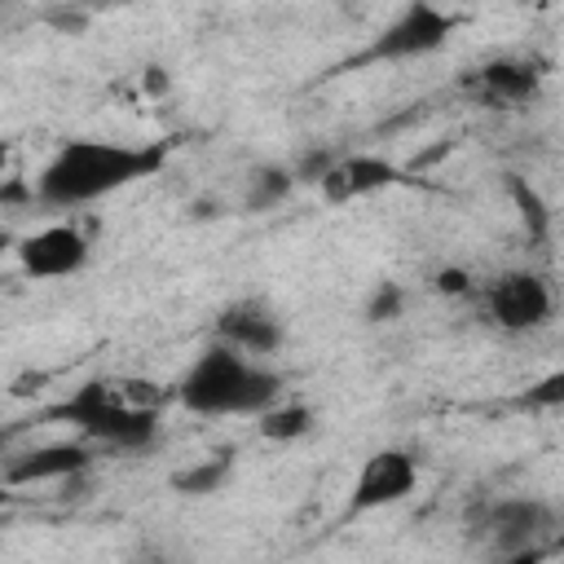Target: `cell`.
I'll list each match as a JSON object with an SVG mask.
<instances>
[{
  "label": "cell",
  "mask_w": 564,
  "mask_h": 564,
  "mask_svg": "<svg viewBox=\"0 0 564 564\" xmlns=\"http://www.w3.org/2000/svg\"><path fill=\"white\" fill-rule=\"evenodd\" d=\"M511 194H516V203L524 207V220L533 225V234L542 238L546 234V212H542V203H538V194L524 185V181H511Z\"/></svg>",
  "instance_id": "obj_18"
},
{
  "label": "cell",
  "mask_w": 564,
  "mask_h": 564,
  "mask_svg": "<svg viewBox=\"0 0 564 564\" xmlns=\"http://www.w3.org/2000/svg\"><path fill=\"white\" fill-rule=\"evenodd\" d=\"M485 313L502 330H533L551 317V286L529 269H511L485 286Z\"/></svg>",
  "instance_id": "obj_6"
},
{
  "label": "cell",
  "mask_w": 564,
  "mask_h": 564,
  "mask_svg": "<svg viewBox=\"0 0 564 564\" xmlns=\"http://www.w3.org/2000/svg\"><path fill=\"white\" fill-rule=\"evenodd\" d=\"M4 167H9V141H0V181H4Z\"/></svg>",
  "instance_id": "obj_21"
},
{
  "label": "cell",
  "mask_w": 564,
  "mask_h": 564,
  "mask_svg": "<svg viewBox=\"0 0 564 564\" xmlns=\"http://www.w3.org/2000/svg\"><path fill=\"white\" fill-rule=\"evenodd\" d=\"M163 392L150 379H88L66 401L48 405L44 419L75 423L88 441L110 449H145L159 432Z\"/></svg>",
  "instance_id": "obj_2"
},
{
  "label": "cell",
  "mask_w": 564,
  "mask_h": 564,
  "mask_svg": "<svg viewBox=\"0 0 564 564\" xmlns=\"http://www.w3.org/2000/svg\"><path fill=\"white\" fill-rule=\"evenodd\" d=\"M401 308H405V291L397 282H379L370 304H366V317L370 322H392V317H401Z\"/></svg>",
  "instance_id": "obj_15"
},
{
  "label": "cell",
  "mask_w": 564,
  "mask_h": 564,
  "mask_svg": "<svg viewBox=\"0 0 564 564\" xmlns=\"http://www.w3.org/2000/svg\"><path fill=\"white\" fill-rule=\"evenodd\" d=\"M397 181V167L388 159H375V154H352V159H339L322 172V189L330 203H348V198H361V194H375L383 185Z\"/></svg>",
  "instance_id": "obj_11"
},
{
  "label": "cell",
  "mask_w": 564,
  "mask_h": 564,
  "mask_svg": "<svg viewBox=\"0 0 564 564\" xmlns=\"http://www.w3.org/2000/svg\"><path fill=\"white\" fill-rule=\"evenodd\" d=\"M436 291H441V295H467V291H471L467 269H441V273H436Z\"/></svg>",
  "instance_id": "obj_19"
},
{
  "label": "cell",
  "mask_w": 564,
  "mask_h": 564,
  "mask_svg": "<svg viewBox=\"0 0 564 564\" xmlns=\"http://www.w3.org/2000/svg\"><path fill=\"white\" fill-rule=\"evenodd\" d=\"M520 405H529V410H555V405H564V375L555 370V375H546L542 383H533V388L520 397Z\"/></svg>",
  "instance_id": "obj_16"
},
{
  "label": "cell",
  "mask_w": 564,
  "mask_h": 564,
  "mask_svg": "<svg viewBox=\"0 0 564 564\" xmlns=\"http://www.w3.org/2000/svg\"><path fill=\"white\" fill-rule=\"evenodd\" d=\"M282 379L273 370H264L260 361H251L242 348L216 339L212 348H203L194 357V366L181 375L176 383V401L194 414H260L278 401Z\"/></svg>",
  "instance_id": "obj_3"
},
{
  "label": "cell",
  "mask_w": 564,
  "mask_h": 564,
  "mask_svg": "<svg viewBox=\"0 0 564 564\" xmlns=\"http://www.w3.org/2000/svg\"><path fill=\"white\" fill-rule=\"evenodd\" d=\"M454 13L427 4V0H410L375 40L370 48L357 57V62H401V57H423V53H436L449 31H454Z\"/></svg>",
  "instance_id": "obj_5"
},
{
  "label": "cell",
  "mask_w": 564,
  "mask_h": 564,
  "mask_svg": "<svg viewBox=\"0 0 564 564\" xmlns=\"http://www.w3.org/2000/svg\"><path fill=\"white\" fill-rule=\"evenodd\" d=\"M476 533L502 560H533L555 533V511L542 498H498L476 516Z\"/></svg>",
  "instance_id": "obj_4"
},
{
  "label": "cell",
  "mask_w": 564,
  "mask_h": 564,
  "mask_svg": "<svg viewBox=\"0 0 564 564\" xmlns=\"http://www.w3.org/2000/svg\"><path fill=\"white\" fill-rule=\"evenodd\" d=\"M13 247V238H9V229H0V260H4V251Z\"/></svg>",
  "instance_id": "obj_22"
},
{
  "label": "cell",
  "mask_w": 564,
  "mask_h": 564,
  "mask_svg": "<svg viewBox=\"0 0 564 564\" xmlns=\"http://www.w3.org/2000/svg\"><path fill=\"white\" fill-rule=\"evenodd\" d=\"M93 467V449L84 441H57L26 449L4 463V485H40V480H66Z\"/></svg>",
  "instance_id": "obj_9"
},
{
  "label": "cell",
  "mask_w": 564,
  "mask_h": 564,
  "mask_svg": "<svg viewBox=\"0 0 564 564\" xmlns=\"http://www.w3.org/2000/svg\"><path fill=\"white\" fill-rule=\"evenodd\" d=\"M414 458L405 449H379L361 463L357 471V485H352V511H375V507H388V502H401L410 489H414Z\"/></svg>",
  "instance_id": "obj_8"
},
{
  "label": "cell",
  "mask_w": 564,
  "mask_h": 564,
  "mask_svg": "<svg viewBox=\"0 0 564 564\" xmlns=\"http://www.w3.org/2000/svg\"><path fill=\"white\" fill-rule=\"evenodd\" d=\"M225 476H229V454H216V458H203V463L176 471L172 476V489H181V494H212Z\"/></svg>",
  "instance_id": "obj_14"
},
{
  "label": "cell",
  "mask_w": 564,
  "mask_h": 564,
  "mask_svg": "<svg viewBox=\"0 0 564 564\" xmlns=\"http://www.w3.org/2000/svg\"><path fill=\"white\" fill-rule=\"evenodd\" d=\"M22 198H26V185L4 176V181H0V203H22Z\"/></svg>",
  "instance_id": "obj_20"
},
{
  "label": "cell",
  "mask_w": 564,
  "mask_h": 564,
  "mask_svg": "<svg viewBox=\"0 0 564 564\" xmlns=\"http://www.w3.org/2000/svg\"><path fill=\"white\" fill-rule=\"evenodd\" d=\"M286 189H291V172H260V176H256V194L247 198V207H269V203H278Z\"/></svg>",
  "instance_id": "obj_17"
},
{
  "label": "cell",
  "mask_w": 564,
  "mask_h": 564,
  "mask_svg": "<svg viewBox=\"0 0 564 564\" xmlns=\"http://www.w3.org/2000/svg\"><path fill=\"white\" fill-rule=\"evenodd\" d=\"M18 264L26 278H70L88 264V238L75 225H48L18 242Z\"/></svg>",
  "instance_id": "obj_7"
},
{
  "label": "cell",
  "mask_w": 564,
  "mask_h": 564,
  "mask_svg": "<svg viewBox=\"0 0 564 564\" xmlns=\"http://www.w3.org/2000/svg\"><path fill=\"white\" fill-rule=\"evenodd\" d=\"M216 335H220L225 344L242 348V352H273V348L282 344L278 317H273L264 304H256V300L229 304V308L216 317Z\"/></svg>",
  "instance_id": "obj_10"
},
{
  "label": "cell",
  "mask_w": 564,
  "mask_h": 564,
  "mask_svg": "<svg viewBox=\"0 0 564 564\" xmlns=\"http://www.w3.org/2000/svg\"><path fill=\"white\" fill-rule=\"evenodd\" d=\"M308 427H313V410L300 405V401L260 410V436H269V441H295V436H304Z\"/></svg>",
  "instance_id": "obj_13"
},
{
  "label": "cell",
  "mask_w": 564,
  "mask_h": 564,
  "mask_svg": "<svg viewBox=\"0 0 564 564\" xmlns=\"http://www.w3.org/2000/svg\"><path fill=\"white\" fill-rule=\"evenodd\" d=\"M4 502H9V485L0 480V507H4Z\"/></svg>",
  "instance_id": "obj_23"
},
{
  "label": "cell",
  "mask_w": 564,
  "mask_h": 564,
  "mask_svg": "<svg viewBox=\"0 0 564 564\" xmlns=\"http://www.w3.org/2000/svg\"><path fill=\"white\" fill-rule=\"evenodd\" d=\"M538 70L529 62H489L476 70V97L485 106H520L538 97Z\"/></svg>",
  "instance_id": "obj_12"
},
{
  "label": "cell",
  "mask_w": 564,
  "mask_h": 564,
  "mask_svg": "<svg viewBox=\"0 0 564 564\" xmlns=\"http://www.w3.org/2000/svg\"><path fill=\"white\" fill-rule=\"evenodd\" d=\"M167 145H119V141H97V137H79L66 141L40 172L35 194L48 207H84L97 203L132 181H145L163 167Z\"/></svg>",
  "instance_id": "obj_1"
}]
</instances>
